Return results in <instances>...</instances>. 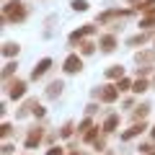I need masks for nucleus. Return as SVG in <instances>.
Returning <instances> with one entry per match:
<instances>
[{
  "label": "nucleus",
  "mask_w": 155,
  "mask_h": 155,
  "mask_svg": "<svg viewBox=\"0 0 155 155\" xmlns=\"http://www.w3.org/2000/svg\"><path fill=\"white\" fill-rule=\"evenodd\" d=\"M147 155H155V150H153V153H147Z\"/></svg>",
  "instance_id": "nucleus-42"
},
{
  "label": "nucleus",
  "mask_w": 155,
  "mask_h": 155,
  "mask_svg": "<svg viewBox=\"0 0 155 155\" xmlns=\"http://www.w3.org/2000/svg\"><path fill=\"white\" fill-rule=\"evenodd\" d=\"M96 111H98V104H88L85 106V116H93Z\"/></svg>",
  "instance_id": "nucleus-35"
},
{
  "label": "nucleus",
  "mask_w": 155,
  "mask_h": 155,
  "mask_svg": "<svg viewBox=\"0 0 155 155\" xmlns=\"http://www.w3.org/2000/svg\"><path fill=\"white\" fill-rule=\"evenodd\" d=\"M62 91H65V80H52V83L47 85V91H44V98L54 101V98L62 96Z\"/></svg>",
  "instance_id": "nucleus-11"
},
{
  "label": "nucleus",
  "mask_w": 155,
  "mask_h": 155,
  "mask_svg": "<svg viewBox=\"0 0 155 155\" xmlns=\"http://www.w3.org/2000/svg\"><path fill=\"white\" fill-rule=\"evenodd\" d=\"M134 13V8H109V11H104V13H98L96 16V23L98 26H111V21H122V18H129Z\"/></svg>",
  "instance_id": "nucleus-2"
},
{
  "label": "nucleus",
  "mask_w": 155,
  "mask_h": 155,
  "mask_svg": "<svg viewBox=\"0 0 155 155\" xmlns=\"http://www.w3.org/2000/svg\"><path fill=\"white\" fill-rule=\"evenodd\" d=\"M49 70H52V57H41V60L34 65V70H31V80H41Z\"/></svg>",
  "instance_id": "nucleus-9"
},
{
  "label": "nucleus",
  "mask_w": 155,
  "mask_h": 155,
  "mask_svg": "<svg viewBox=\"0 0 155 155\" xmlns=\"http://www.w3.org/2000/svg\"><path fill=\"white\" fill-rule=\"evenodd\" d=\"M98 34V23H85V26L75 28V31H70V36H67V41H70V47H78L83 39H91Z\"/></svg>",
  "instance_id": "nucleus-4"
},
{
  "label": "nucleus",
  "mask_w": 155,
  "mask_h": 155,
  "mask_svg": "<svg viewBox=\"0 0 155 155\" xmlns=\"http://www.w3.org/2000/svg\"><path fill=\"white\" fill-rule=\"evenodd\" d=\"M47 155H67V153H65V147H60V145H52V147L47 150Z\"/></svg>",
  "instance_id": "nucleus-33"
},
{
  "label": "nucleus",
  "mask_w": 155,
  "mask_h": 155,
  "mask_svg": "<svg viewBox=\"0 0 155 155\" xmlns=\"http://www.w3.org/2000/svg\"><path fill=\"white\" fill-rule=\"evenodd\" d=\"M127 3H129V5H132V8H137L140 3H142V0H127Z\"/></svg>",
  "instance_id": "nucleus-37"
},
{
  "label": "nucleus",
  "mask_w": 155,
  "mask_h": 155,
  "mask_svg": "<svg viewBox=\"0 0 155 155\" xmlns=\"http://www.w3.org/2000/svg\"><path fill=\"white\" fill-rule=\"evenodd\" d=\"M134 11L140 13V18H147V16H155V0H142Z\"/></svg>",
  "instance_id": "nucleus-18"
},
{
  "label": "nucleus",
  "mask_w": 155,
  "mask_h": 155,
  "mask_svg": "<svg viewBox=\"0 0 155 155\" xmlns=\"http://www.w3.org/2000/svg\"><path fill=\"white\" fill-rule=\"evenodd\" d=\"M13 150H16V145H11V142L3 145V155H13Z\"/></svg>",
  "instance_id": "nucleus-36"
},
{
  "label": "nucleus",
  "mask_w": 155,
  "mask_h": 155,
  "mask_svg": "<svg viewBox=\"0 0 155 155\" xmlns=\"http://www.w3.org/2000/svg\"><path fill=\"white\" fill-rule=\"evenodd\" d=\"M47 140V127H41V124H36V127H31L26 132V140H23V147L26 150H34L39 147V145Z\"/></svg>",
  "instance_id": "nucleus-5"
},
{
  "label": "nucleus",
  "mask_w": 155,
  "mask_h": 155,
  "mask_svg": "<svg viewBox=\"0 0 155 155\" xmlns=\"http://www.w3.org/2000/svg\"><path fill=\"white\" fill-rule=\"evenodd\" d=\"M150 109H153V106H150L147 101L137 104V106L132 109V124H137V122H145V119H147V114H150Z\"/></svg>",
  "instance_id": "nucleus-12"
},
{
  "label": "nucleus",
  "mask_w": 155,
  "mask_h": 155,
  "mask_svg": "<svg viewBox=\"0 0 155 155\" xmlns=\"http://www.w3.org/2000/svg\"><path fill=\"white\" fill-rule=\"evenodd\" d=\"M153 85H150V80H145V78H137L134 80V85H132V93L134 96H140V93H145V91H150Z\"/></svg>",
  "instance_id": "nucleus-22"
},
{
  "label": "nucleus",
  "mask_w": 155,
  "mask_h": 155,
  "mask_svg": "<svg viewBox=\"0 0 155 155\" xmlns=\"http://www.w3.org/2000/svg\"><path fill=\"white\" fill-rule=\"evenodd\" d=\"M11 134H13V124H11V122H5L3 127H0V137H3V140H8Z\"/></svg>",
  "instance_id": "nucleus-31"
},
{
  "label": "nucleus",
  "mask_w": 155,
  "mask_h": 155,
  "mask_svg": "<svg viewBox=\"0 0 155 155\" xmlns=\"http://www.w3.org/2000/svg\"><path fill=\"white\" fill-rule=\"evenodd\" d=\"M36 104H39L36 98H26V101H23L21 106H18V111H16V119H23V116L34 114V109H36Z\"/></svg>",
  "instance_id": "nucleus-16"
},
{
  "label": "nucleus",
  "mask_w": 155,
  "mask_h": 155,
  "mask_svg": "<svg viewBox=\"0 0 155 155\" xmlns=\"http://www.w3.org/2000/svg\"><path fill=\"white\" fill-rule=\"evenodd\" d=\"M34 116H36V119H44V116H47V109H44L41 104H36V109H34Z\"/></svg>",
  "instance_id": "nucleus-34"
},
{
  "label": "nucleus",
  "mask_w": 155,
  "mask_h": 155,
  "mask_svg": "<svg viewBox=\"0 0 155 155\" xmlns=\"http://www.w3.org/2000/svg\"><path fill=\"white\" fill-rule=\"evenodd\" d=\"M91 96L98 98L101 104H114V101L119 98V88H116V83H106V85L93 88V91H91Z\"/></svg>",
  "instance_id": "nucleus-3"
},
{
  "label": "nucleus",
  "mask_w": 155,
  "mask_h": 155,
  "mask_svg": "<svg viewBox=\"0 0 155 155\" xmlns=\"http://www.w3.org/2000/svg\"><path fill=\"white\" fill-rule=\"evenodd\" d=\"M137 150H140V153H142V155H147V153H153V140H150V142H142V145H137Z\"/></svg>",
  "instance_id": "nucleus-32"
},
{
  "label": "nucleus",
  "mask_w": 155,
  "mask_h": 155,
  "mask_svg": "<svg viewBox=\"0 0 155 155\" xmlns=\"http://www.w3.org/2000/svg\"><path fill=\"white\" fill-rule=\"evenodd\" d=\"M106 78H109V80H122V78H124V67H122V65L106 67Z\"/></svg>",
  "instance_id": "nucleus-21"
},
{
  "label": "nucleus",
  "mask_w": 155,
  "mask_h": 155,
  "mask_svg": "<svg viewBox=\"0 0 155 155\" xmlns=\"http://www.w3.org/2000/svg\"><path fill=\"white\" fill-rule=\"evenodd\" d=\"M93 127H96V124H93V119H91V116H85L83 122L78 124V134H88V132H91Z\"/></svg>",
  "instance_id": "nucleus-25"
},
{
  "label": "nucleus",
  "mask_w": 155,
  "mask_h": 155,
  "mask_svg": "<svg viewBox=\"0 0 155 155\" xmlns=\"http://www.w3.org/2000/svg\"><path fill=\"white\" fill-rule=\"evenodd\" d=\"M70 8H72L75 13H85V11L91 8V3H88V0H72V3H70Z\"/></svg>",
  "instance_id": "nucleus-26"
},
{
  "label": "nucleus",
  "mask_w": 155,
  "mask_h": 155,
  "mask_svg": "<svg viewBox=\"0 0 155 155\" xmlns=\"http://www.w3.org/2000/svg\"><path fill=\"white\" fill-rule=\"evenodd\" d=\"M132 85H134L132 78H122V80H116V88H119V93H129V91H132Z\"/></svg>",
  "instance_id": "nucleus-24"
},
{
  "label": "nucleus",
  "mask_w": 155,
  "mask_h": 155,
  "mask_svg": "<svg viewBox=\"0 0 155 155\" xmlns=\"http://www.w3.org/2000/svg\"><path fill=\"white\" fill-rule=\"evenodd\" d=\"M150 85H153V88H155V75H153V80H150Z\"/></svg>",
  "instance_id": "nucleus-40"
},
{
  "label": "nucleus",
  "mask_w": 155,
  "mask_h": 155,
  "mask_svg": "<svg viewBox=\"0 0 155 155\" xmlns=\"http://www.w3.org/2000/svg\"><path fill=\"white\" fill-rule=\"evenodd\" d=\"M106 137H109V134L104 132V134H101V137L93 142V150H96V153H106Z\"/></svg>",
  "instance_id": "nucleus-30"
},
{
  "label": "nucleus",
  "mask_w": 155,
  "mask_h": 155,
  "mask_svg": "<svg viewBox=\"0 0 155 155\" xmlns=\"http://www.w3.org/2000/svg\"><path fill=\"white\" fill-rule=\"evenodd\" d=\"M147 41H155V34L153 31H137L134 36L127 39V47H145Z\"/></svg>",
  "instance_id": "nucleus-10"
},
{
  "label": "nucleus",
  "mask_w": 155,
  "mask_h": 155,
  "mask_svg": "<svg viewBox=\"0 0 155 155\" xmlns=\"http://www.w3.org/2000/svg\"><path fill=\"white\" fill-rule=\"evenodd\" d=\"M18 70V62L16 60H11V62H5L3 65V83H8V80H13V72Z\"/></svg>",
  "instance_id": "nucleus-20"
},
{
  "label": "nucleus",
  "mask_w": 155,
  "mask_h": 155,
  "mask_svg": "<svg viewBox=\"0 0 155 155\" xmlns=\"http://www.w3.org/2000/svg\"><path fill=\"white\" fill-rule=\"evenodd\" d=\"M119 124H122V116H119V114H109L104 119V124H101V129H104L106 134H114L116 129H119Z\"/></svg>",
  "instance_id": "nucleus-13"
},
{
  "label": "nucleus",
  "mask_w": 155,
  "mask_h": 155,
  "mask_svg": "<svg viewBox=\"0 0 155 155\" xmlns=\"http://www.w3.org/2000/svg\"><path fill=\"white\" fill-rule=\"evenodd\" d=\"M62 70H65V75H78V72L83 70V57L78 54V52L67 54L65 62H62Z\"/></svg>",
  "instance_id": "nucleus-7"
},
{
  "label": "nucleus",
  "mask_w": 155,
  "mask_h": 155,
  "mask_svg": "<svg viewBox=\"0 0 155 155\" xmlns=\"http://www.w3.org/2000/svg\"><path fill=\"white\" fill-rule=\"evenodd\" d=\"M119 47V39H116V34H101V39H98V49L104 52V54H111V52Z\"/></svg>",
  "instance_id": "nucleus-8"
},
{
  "label": "nucleus",
  "mask_w": 155,
  "mask_h": 155,
  "mask_svg": "<svg viewBox=\"0 0 155 155\" xmlns=\"http://www.w3.org/2000/svg\"><path fill=\"white\" fill-rule=\"evenodd\" d=\"M150 137H153V140H155V124H153V129H150Z\"/></svg>",
  "instance_id": "nucleus-39"
},
{
  "label": "nucleus",
  "mask_w": 155,
  "mask_h": 155,
  "mask_svg": "<svg viewBox=\"0 0 155 155\" xmlns=\"http://www.w3.org/2000/svg\"><path fill=\"white\" fill-rule=\"evenodd\" d=\"M101 134H104V129H101V127H98V124H96V127H93V129H91V132H88V134H83V142H85V145H91V147H93V142H96V140H98V137H101Z\"/></svg>",
  "instance_id": "nucleus-23"
},
{
  "label": "nucleus",
  "mask_w": 155,
  "mask_h": 155,
  "mask_svg": "<svg viewBox=\"0 0 155 155\" xmlns=\"http://www.w3.org/2000/svg\"><path fill=\"white\" fill-rule=\"evenodd\" d=\"M134 62H137V65H153V62H155V49H140V52H134Z\"/></svg>",
  "instance_id": "nucleus-17"
},
{
  "label": "nucleus",
  "mask_w": 155,
  "mask_h": 155,
  "mask_svg": "<svg viewBox=\"0 0 155 155\" xmlns=\"http://www.w3.org/2000/svg\"><path fill=\"white\" fill-rule=\"evenodd\" d=\"M104 155H111V150H106V153H104Z\"/></svg>",
  "instance_id": "nucleus-41"
},
{
  "label": "nucleus",
  "mask_w": 155,
  "mask_h": 155,
  "mask_svg": "<svg viewBox=\"0 0 155 155\" xmlns=\"http://www.w3.org/2000/svg\"><path fill=\"white\" fill-rule=\"evenodd\" d=\"M18 52H21V44H18V41H5V44H3V57H5V60L18 57Z\"/></svg>",
  "instance_id": "nucleus-19"
},
{
  "label": "nucleus",
  "mask_w": 155,
  "mask_h": 155,
  "mask_svg": "<svg viewBox=\"0 0 155 155\" xmlns=\"http://www.w3.org/2000/svg\"><path fill=\"white\" fill-rule=\"evenodd\" d=\"M140 26H142V31H153V28H155V16L140 18Z\"/></svg>",
  "instance_id": "nucleus-29"
},
{
  "label": "nucleus",
  "mask_w": 155,
  "mask_h": 155,
  "mask_svg": "<svg viewBox=\"0 0 155 155\" xmlns=\"http://www.w3.org/2000/svg\"><path fill=\"white\" fill-rule=\"evenodd\" d=\"M67 155H85V153H83V150H70Z\"/></svg>",
  "instance_id": "nucleus-38"
},
{
  "label": "nucleus",
  "mask_w": 155,
  "mask_h": 155,
  "mask_svg": "<svg viewBox=\"0 0 155 155\" xmlns=\"http://www.w3.org/2000/svg\"><path fill=\"white\" fill-rule=\"evenodd\" d=\"M3 3H11V0H3Z\"/></svg>",
  "instance_id": "nucleus-43"
},
{
  "label": "nucleus",
  "mask_w": 155,
  "mask_h": 155,
  "mask_svg": "<svg viewBox=\"0 0 155 155\" xmlns=\"http://www.w3.org/2000/svg\"><path fill=\"white\" fill-rule=\"evenodd\" d=\"M150 75H155V67L153 65H140L137 67V78H145V80H147Z\"/></svg>",
  "instance_id": "nucleus-28"
},
{
  "label": "nucleus",
  "mask_w": 155,
  "mask_h": 155,
  "mask_svg": "<svg viewBox=\"0 0 155 155\" xmlns=\"http://www.w3.org/2000/svg\"><path fill=\"white\" fill-rule=\"evenodd\" d=\"M31 13L28 3L23 0H11V3H3V23H23Z\"/></svg>",
  "instance_id": "nucleus-1"
},
{
  "label": "nucleus",
  "mask_w": 155,
  "mask_h": 155,
  "mask_svg": "<svg viewBox=\"0 0 155 155\" xmlns=\"http://www.w3.org/2000/svg\"><path fill=\"white\" fill-rule=\"evenodd\" d=\"M3 88H5V93H8L11 101H18V98L26 96V80H23V78H13V80L3 83Z\"/></svg>",
  "instance_id": "nucleus-6"
},
{
  "label": "nucleus",
  "mask_w": 155,
  "mask_h": 155,
  "mask_svg": "<svg viewBox=\"0 0 155 155\" xmlns=\"http://www.w3.org/2000/svg\"><path fill=\"white\" fill-rule=\"evenodd\" d=\"M72 132H75V122H65V124H62V127H60V137H72Z\"/></svg>",
  "instance_id": "nucleus-27"
},
{
  "label": "nucleus",
  "mask_w": 155,
  "mask_h": 155,
  "mask_svg": "<svg viewBox=\"0 0 155 155\" xmlns=\"http://www.w3.org/2000/svg\"><path fill=\"white\" fill-rule=\"evenodd\" d=\"M145 129H147V122H137V124H132L129 129H124V132H122V140H134V137H140Z\"/></svg>",
  "instance_id": "nucleus-14"
},
{
  "label": "nucleus",
  "mask_w": 155,
  "mask_h": 155,
  "mask_svg": "<svg viewBox=\"0 0 155 155\" xmlns=\"http://www.w3.org/2000/svg\"><path fill=\"white\" fill-rule=\"evenodd\" d=\"M96 49H98V44H96L93 39H83V41L78 44V54H80V57H91V54H96Z\"/></svg>",
  "instance_id": "nucleus-15"
}]
</instances>
